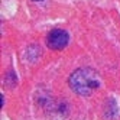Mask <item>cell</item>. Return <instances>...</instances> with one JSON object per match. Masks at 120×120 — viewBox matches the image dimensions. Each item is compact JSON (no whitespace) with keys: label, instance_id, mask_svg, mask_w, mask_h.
Listing matches in <instances>:
<instances>
[{"label":"cell","instance_id":"cell-1","mask_svg":"<svg viewBox=\"0 0 120 120\" xmlns=\"http://www.w3.org/2000/svg\"><path fill=\"white\" fill-rule=\"evenodd\" d=\"M68 84L74 93L80 96H88L100 87V78L91 68H78L70 75Z\"/></svg>","mask_w":120,"mask_h":120},{"label":"cell","instance_id":"cell-2","mask_svg":"<svg viewBox=\"0 0 120 120\" xmlns=\"http://www.w3.org/2000/svg\"><path fill=\"white\" fill-rule=\"evenodd\" d=\"M68 41H70V36L64 29H54L49 32V35L46 38V45L49 49L59 51L68 45Z\"/></svg>","mask_w":120,"mask_h":120},{"label":"cell","instance_id":"cell-3","mask_svg":"<svg viewBox=\"0 0 120 120\" xmlns=\"http://www.w3.org/2000/svg\"><path fill=\"white\" fill-rule=\"evenodd\" d=\"M35 2H39V0H35Z\"/></svg>","mask_w":120,"mask_h":120}]
</instances>
